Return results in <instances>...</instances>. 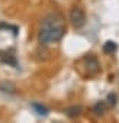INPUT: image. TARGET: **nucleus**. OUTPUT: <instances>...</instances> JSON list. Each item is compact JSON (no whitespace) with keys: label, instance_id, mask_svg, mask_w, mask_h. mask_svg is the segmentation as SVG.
Here are the masks:
<instances>
[{"label":"nucleus","instance_id":"1","mask_svg":"<svg viewBox=\"0 0 119 123\" xmlns=\"http://www.w3.org/2000/svg\"><path fill=\"white\" fill-rule=\"evenodd\" d=\"M66 35V25L63 22V18L57 13L46 15L39 28V41L42 43H52L61 41Z\"/></svg>","mask_w":119,"mask_h":123},{"label":"nucleus","instance_id":"2","mask_svg":"<svg viewBox=\"0 0 119 123\" xmlns=\"http://www.w3.org/2000/svg\"><path fill=\"white\" fill-rule=\"evenodd\" d=\"M86 12L81 7H73L70 10V22L76 29H80L86 25Z\"/></svg>","mask_w":119,"mask_h":123},{"label":"nucleus","instance_id":"3","mask_svg":"<svg viewBox=\"0 0 119 123\" xmlns=\"http://www.w3.org/2000/svg\"><path fill=\"white\" fill-rule=\"evenodd\" d=\"M84 62H86V71L89 73V75H96L100 71V64L96 56L89 55L84 58Z\"/></svg>","mask_w":119,"mask_h":123},{"label":"nucleus","instance_id":"4","mask_svg":"<svg viewBox=\"0 0 119 123\" xmlns=\"http://www.w3.org/2000/svg\"><path fill=\"white\" fill-rule=\"evenodd\" d=\"M0 62L3 64H7V65H12V67H16L18 65V61H16V56L7 51H0Z\"/></svg>","mask_w":119,"mask_h":123},{"label":"nucleus","instance_id":"5","mask_svg":"<svg viewBox=\"0 0 119 123\" xmlns=\"http://www.w3.org/2000/svg\"><path fill=\"white\" fill-rule=\"evenodd\" d=\"M81 111H83V107L81 106H71V107H67L66 109V114L68 117H77V116L81 114Z\"/></svg>","mask_w":119,"mask_h":123},{"label":"nucleus","instance_id":"6","mask_svg":"<svg viewBox=\"0 0 119 123\" xmlns=\"http://www.w3.org/2000/svg\"><path fill=\"white\" fill-rule=\"evenodd\" d=\"M118 51V45H116V42H113V41H107V42H105L103 43V52L105 54H115Z\"/></svg>","mask_w":119,"mask_h":123},{"label":"nucleus","instance_id":"7","mask_svg":"<svg viewBox=\"0 0 119 123\" xmlns=\"http://www.w3.org/2000/svg\"><path fill=\"white\" fill-rule=\"evenodd\" d=\"M107 107H109V104H106V101H97L93 106V111L96 114H103V113H106Z\"/></svg>","mask_w":119,"mask_h":123},{"label":"nucleus","instance_id":"8","mask_svg":"<svg viewBox=\"0 0 119 123\" xmlns=\"http://www.w3.org/2000/svg\"><path fill=\"white\" fill-rule=\"evenodd\" d=\"M0 90H2L3 93H15V91H16V87H15V84H12V83L2 81V83H0Z\"/></svg>","mask_w":119,"mask_h":123},{"label":"nucleus","instance_id":"9","mask_svg":"<svg viewBox=\"0 0 119 123\" xmlns=\"http://www.w3.org/2000/svg\"><path fill=\"white\" fill-rule=\"evenodd\" d=\"M32 106H33V109L38 111V114H41V116H46V114H48V109H46L45 106H42V104H39V103H33Z\"/></svg>","mask_w":119,"mask_h":123},{"label":"nucleus","instance_id":"10","mask_svg":"<svg viewBox=\"0 0 119 123\" xmlns=\"http://www.w3.org/2000/svg\"><path fill=\"white\" fill-rule=\"evenodd\" d=\"M116 100H118V96L115 94V93H110L109 96H107V101H109V106H115L116 104Z\"/></svg>","mask_w":119,"mask_h":123},{"label":"nucleus","instance_id":"11","mask_svg":"<svg viewBox=\"0 0 119 123\" xmlns=\"http://www.w3.org/2000/svg\"><path fill=\"white\" fill-rule=\"evenodd\" d=\"M0 29H10V31H13L15 35H18V28L12 26V25H7V23H0Z\"/></svg>","mask_w":119,"mask_h":123}]
</instances>
